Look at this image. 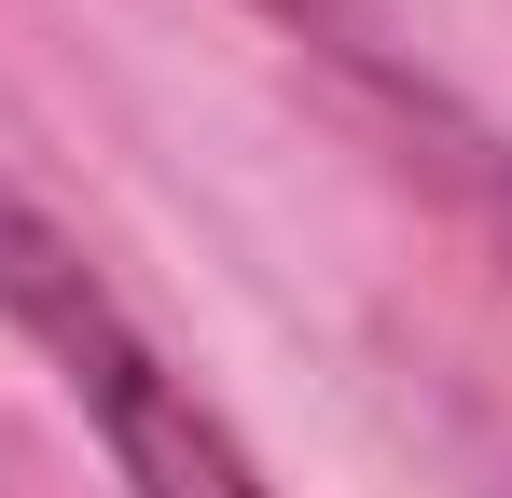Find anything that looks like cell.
Listing matches in <instances>:
<instances>
[{
  "mask_svg": "<svg viewBox=\"0 0 512 498\" xmlns=\"http://www.w3.org/2000/svg\"><path fill=\"white\" fill-rule=\"evenodd\" d=\"M263 14H291V28H346V0H263Z\"/></svg>",
  "mask_w": 512,
  "mask_h": 498,
  "instance_id": "obj_2",
  "label": "cell"
},
{
  "mask_svg": "<svg viewBox=\"0 0 512 498\" xmlns=\"http://www.w3.org/2000/svg\"><path fill=\"white\" fill-rule=\"evenodd\" d=\"M0 319L56 360V388L97 415L111 471L139 498H277L250 471V443L194 402V374H167V346L111 305V277L84 263V236H70L14 166H0Z\"/></svg>",
  "mask_w": 512,
  "mask_h": 498,
  "instance_id": "obj_1",
  "label": "cell"
},
{
  "mask_svg": "<svg viewBox=\"0 0 512 498\" xmlns=\"http://www.w3.org/2000/svg\"><path fill=\"white\" fill-rule=\"evenodd\" d=\"M499 222H512V166H499Z\"/></svg>",
  "mask_w": 512,
  "mask_h": 498,
  "instance_id": "obj_3",
  "label": "cell"
}]
</instances>
